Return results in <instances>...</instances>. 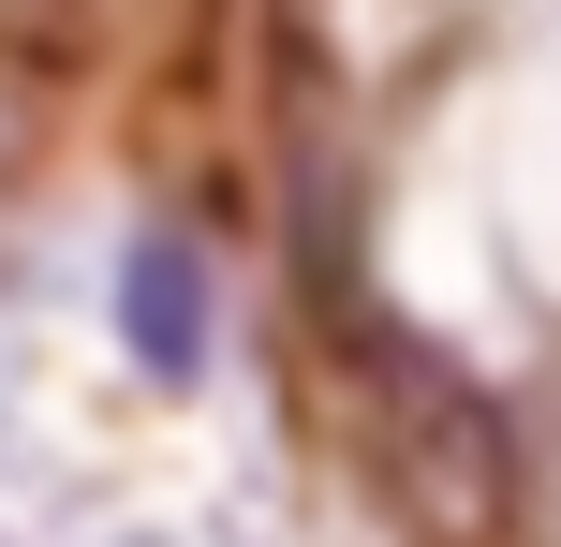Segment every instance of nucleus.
Instances as JSON below:
<instances>
[{
	"label": "nucleus",
	"mask_w": 561,
	"mask_h": 547,
	"mask_svg": "<svg viewBox=\"0 0 561 547\" xmlns=\"http://www.w3.org/2000/svg\"><path fill=\"white\" fill-rule=\"evenodd\" d=\"M355 430H369L385 503L428 547H503L517 533V430H503V400L458 355H428L414 326H385V311L355 326Z\"/></svg>",
	"instance_id": "1"
},
{
	"label": "nucleus",
	"mask_w": 561,
	"mask_h": 547,
	"mask_svg": "<svg viewBox=\"0 0 561 547\" xmlns=\"http://www.w3.org/2000/svg\"><path fill=\"white\" fill-rule=\"evenodd\" d=\"M193 326H207V282L178 237H134V355L148 371H193Z\"/></svg>",
	"instance_id": "2"
}]
</instances>
